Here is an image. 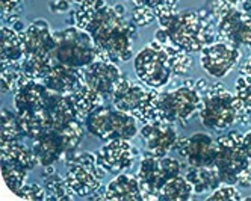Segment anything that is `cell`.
Returning <instances> with one entry per match:
<instances>
[{"label":"cell","instance_id":"6da1fadb","mask_svg":"<svg viewBox=\"0 0 251 201\" xmlns=\"http://www.w3.org/2000/svg\"><path fill=\"white\" fill-rule=\"evenodd\" d=\"M75 26L91 35L99 59L114 64L132 59L138 26L127 17L124 5L111 6L104 0H86L75 11Z\"/></svg>","mask_w":251,"mask_h":201},{"label":"cell","instance_id":"7a4b0ae2","mask_svg":"<svg viewBox=\"0 0 251 201\" xmlns=\"http://www.w3.org/2000/svg\"><path fill=\"white\" fill-rule=\"evenodd\" d=\"M157 20L167 30L170 44L186 53L201 51L217 41V23L207 9L176 11Z\"/></svg>","mask_w":251,"mask_h":201},{"label":"cell","instance_id":"3957f363","mask_svg":"<svg viewBox=\"0 0 251 201\" xmlns=\"http://www.w3.org/2000/svg\"><path fill=\"white\" fill-rule=\"evenodd\" d=\"M200 121L210 130H227L236 123H248L251 114L241 100L224 88V83H209L201 94Z\"/></svg>","mask_w":251,"mask_h":201},{"label":"cell","instance_id":"277c9868","mask_svg":"<svg viewBox=\"0 0 251 201\" xmlns=\"http://www.w3.org/2000/svg\"><path fill=\"white\" fill-rule=\"evenodd\" d=\"M20 36L25 50L22 70L27 77L41 80L58 62L55 58V33L46 20H35L20 33Z\"/></svg>","mask_w":251,"mask_h":201},{"label":"cell","instance_id":"5b68a950","mask_svg":"<svg viewBox=\"0 0 251 201\" xmlns=\"http://www.w3.org/2000/svg\"><path fill=\"white\" fill-rule=\"evenodd\" d=\"M159 94V89L150 88L141 80L136 82L123 75L114 89L111 100L120 111L133 115L138 121L147 123L157 120Z\"/></svg>","mask_w":251,"mask_h":201},{"label":"cell","instance_id":"8992f818","mask_svg":"<svg viewBox=\"0 0 251 201\" xmlns=\"http://www.w3.org/2000/svg\"><path fill=\"white\" fill-rule=\"evenodd\" d=\"M86 130L93 136L101 141L114 139H132L139 133L138 120L117 109L114 104L107 106L106 103L99 106L85 120Z\"/></svg>","mask_w":251,"mask_h":201},{"label":"cell","instance_id":"52a82bcc","mask_svg":"<svg viewBox=\"0 0 251 201\" xmlns=\"http://www.w3.org/2000/svg\"><path fill=\"white\" fill-rule=\"evenodd\" d=\"M65 181L75 195L89 198L103 186L106 171L99 165L96 153L76 150L65 157Z\"/></svg>","mask_w":251,"mask_h":201},{"label":"cell","instance_id":"ba28073f","mask_svg":"<svg viewBox=\"0 0 251 201\" xmlns=\"http://www.w3.org/2000/svg\"><path fill=\"white\" fill-rule=\"evenodd\" d=\"M133 68L138 80L154 89L164 88L176 77L168 44L164 46L156 40L141 49L133 59Z\"/></svg>","mask_w":251,"mask_h":201},{"label":"cell","instance_id":"9c48e42d","mask_svg":"<svg viewBox=\"0 0 251 201\" xmlns=\"http://www.w3.org/2000/svg\"><path fill=\"white\" fill-rule=\"evenodd\" d=\"M83 139V121L70 123L62 130H50L33 139L32 150L40 165L49 167L77 150Z\"/></svg>","mask_w":251,"mask_h":201},{"label":"cell","instance_id":"30bf717a","mask_svg":"<svg viewBox=\"0 0 251 201\" xmlns=\"http://www.w3.org/2000/svg\"><path fill=\"white\" fill-rule=\"evenodd\" d=\"M53 33L56 40L55 58L59 64L73 68H85L99 59L97 47L86 30L77 26H70Z\"/></svg>","mask_w":251,"mask_h":201},{"label":"cell","instance_id":"8fae6325","mask_svg":"<svg viewBox=\"0 0 251 201\" xmlns=\"http://www.w3.org/2000/svg\"><path fill=\"white\" fill-rule=\"evenodd\" d=\"M207 11L217 23V41L233 46H245L251 50V17L238 6H230L221 0H209Z\"/></svg>","mask_w":251,"mask_h":201},{"label":"cell","instance_id":"7c38bea8","mask_svg":"<svg viewBox=\"0 0 251 201\" xmlns=\"http://www.w3.org/2000/svg\"><path fill=\"white\" fill-rule=\"evenodd\" d=\"M201 109V94L197 91L195 82L186 80L176 89L160 93L157 100V120L171 124L186 123Z\"/></svg>","mask_w":251,"mask_h":201},{"label":"cell","instance_id":"4fadbf2b","mask_svg":"<svg viewBox=\"0 0 251 201\" xmlns=\"http://www.w3.org/2000/svg\"><path fill=\"white\" fill-rule=\"evenodd\" d=\"M182 168V163L174 157L154 156L146 151L139 160L138 173L135 174L139 181L142 198L157 200L159 191L162 189V186L168 180L180 174Z\"/></svg>","mask_w":251,"mask_h":201},{"label":"cell","instance_id":"5bb4252c","mask_svg":"<svg viewBox=\"0 0 251 201\" xmlns=\"http://www.w3.org/2000/svg\"><path fill=\"white\" fill-rule=\"evenodd\" d=\"M244 135L239 132H228L217 138V159L215 168L223 183L236 185L239 174L250 165L242 144Z\"/></svg>","mask_w":251,"mask_h":201},{"label":"cell","instance_id":"9a60e30c","mask_svg":"<svg viewBox=\"0 0 251 201\" xmlns=\"http://www.w3.org/2000/svg\"><path fill=\"white\" fill-rule=\"evenodd\" d=\"M0 160H2V176L5 185L14 194L26 183L29 173L40 165L33 150L26 147L23 142L2 145Z\"/></svg>","mask_w":251,"mask_h":201},{"label":"cell","instance_id":"2e32d148","mask_svg":"<svg viewBox=\"0 0 251 201\" xmlns=\"http://www.w3.org/2000/svg\"><path fill=\"white\" fill-rule=\"evenodd\" d=\"M241 56L242 53L238 46L215 41L200 51V64L210 77L223 79L235 68Z\"/></svg>","mask_w":251,"mask_h":201},{"label":"cell","instance_id":"e0dca14e","mask_svg":"<svg viewBox=\"0 0 251 201\" xmlns=\"http://www.w3.org/2000/svg\"><path fill=\"white\" fill-rule=\"evenodd\" d=\"M174 150L180 154L188 165L215 167L217 159V139L209 133L197 132L188 138L177 139Z\"/></svg>","mask_w":251,"mask_h":201},{"label":"cell","instance_id":"ac0fdd59","mask_svg":"<svg viewBox=\"0 0 251 201\" xmlns=\"http://www.w3.org/2000/svg\"><path fill=\"white\" fill-rule=\"evenodd\" d=\"M99 165L111 174H120L130 170L136 159L141 156L139 150L129 142V139L107 141L96 153Z\"/></svg>","mask_w":251,"mask_h":201},{"label":"cell","instance_id":"d6986e66","mask_svg":"<svg viewBox=\"0 0 251 201\" xmlns=\"http://www.w3.org/2000/svg\"><path fill=\"white\" fill-rule=\"evenodd\" d=\"M85 83L99 93L104 100L112 99L114 89L123 76V71L117 64L104 59H97L93 64L82 68Z\"/></svg>","mask_w":251,"mask_h":201},{"label":"cell","instance_id":"ffe728a7","mask_svg":"<svg viewBox=\"0 0 251 201\" xmlns=\"http://www.w3.org/2000/svg\"><path fill=\"white\" fill-rule=\"evenodd\" d=\"M138 135L144 141L147 151L154 156H167L168 151L174 149L178 139L174 124L162 120L142 123Z\"/></svg>","mask_w":251,"mask_h":201},{"label":"cell","instance_id":"44dd1931","mask_svg":"<svg viewBox=\"0 0 251 201\" xmlns=\"http://www.w3.org/2000/svg\"><path fill=\"white\" fill-rule=\"evenodd\" d=\"M40 82H43L49 89L55 91L58 94H71L85 83L82 68L67 67L59 62L53 65Z\"/></svg>","mask_w":251,"mask_h":201},{"label":"cell","instance_id":"7402d4cb","mask_svg":"<svg viewBox=\"0 0 251 201\" xmlns=\"http://www.w3.org/2000/svg\"><path fill=\"white\" fill-rule=\"evenodd\" d=\"M106 200L109 201H142L139 181L133 174H117L106 188Z\"/></svg>","mask_w":251,"mask_h":201},{"label":"cell","instance_id":"603a6c76","mask_svg":"<svg viewBox=\"0 0 251 201\" xmlns=\"http://www.w3.org/2000/svg\"><path fill=\"white\" fill-rule=\"evenodd\" d=\"M185 177L194 188V194L213 192L223 181L215 167H194L188 165Z\"/></svg>","mask_w":251,"mask_h":201},{"label":"cell","instance_id":"cb8c5ba5","mask_svg":"<svg viewBox=\"0 0 251 201\" xmlns=\"http://www.w3.org/2000/svg\"><path fill=\"white\" fill-rule=\"evenodd\" d=\"M25 59L23 41L19 32L9 26H2V43H0V64L14 65Z\"/></svg>","mask_w":251,"mask_h":201},{"label":"cell","instance_id":"d4e9b609","mask_svg":"<svg viewBox=\"0 0 251 201\" xmlns=\"http://www.w3.org/2000/svg\"><path fill=\"white\" fill-rule=\"evenodd\" d=\"M43 188L46 191V200L49 201H71L75 194L68 188L65 177H62L53 165L44 167L43 171Z\"/></svg>","mask_w":251,"mask_h":201},{"label":"cell","instance_id":"484cf974","mask_svg":"<svg viewBox=\"0 0 251 201\" xmlns=\"http://www.w3.org/2000/svg\"><path fill=\"white\" fill-rule=\"evenodd\" d=\"M71 97H73L79 118L82 121H85L86 117L91 114L94 109H97L99 106L106 103V100L99 93H96L93 88H89L86 83H83L80 88H77L75 93H71Z\"/></svg>","mask_w":251,"mask_h":201},{"label":"cell","instance_id":"4316f807","mask_svg":"<svg viewBox=\"0 0 251 201\" xmlns=\"http://www.w3.org/2000/svg\"><path fill=\"white\" fill-rule=\"evenodd\" d=\"M194 195V188L189 180L178 174L174 178L168 180L167 183L159 191L157 200L160 201H188Z\"/></svg>","mask_w":251,"mask_h":201},{"label":"cell","instance_id":"83f0119b","mask_svg":"<svg viewBox=\"0 0 251 201\" xmlns=\"http://www.w3.org/2000/svg\"><path fill=\"white\" fill-rule=\"evenodd\" d=\"M25 136L23 127L17 112H12L9 109H2V124H0V147L9 145L15 142H22Z\"/></svg>","mask_w":251,"mask_h":201},{"label":"cell","instance_id":"f1b7e54d","mask_svg":"<svg viewBox=\"0 0 251 201\" xmlns=\"http://www.w3.org/2000/svg\"><path fill=\"white\" fill-rule=\"evenodd\" d=\"M133 5L146 6L151 9L156 15V18L170 15L177 11L178 0H132Z\"/></svg>","mask_w":251,"mask_h":201},{"label":"cell","instance_id":"f546056e","mask_svg":"<svg viewBox=\"0 0 251 201\" xmlns=\"http://www.w3.org/2000/svg\"><path fill=\"white\" fill-rule=\"evenodd\" d=\"M235 96L241 100V103L251 114V77L241 73L235 82Z\"/></svg>","mask_w":251,"mask_h":201},{"label":"cell","instance_id":"4dcf8cb0","mask_svg":"<svg viewBox=\"0 0 251 201\" xmlns=\"http://www.w3.org/2000/svg\"><path fill=\"white\" fill-rule=\"evenodd\" d=\"M239 200H242V197L241 192L236 189V185H226V183H221L207 197V201H239Z\"/></svg>","mask_w":251,"mask_h":201},{"label":"cell","instance_id":"1f68e13d","mask_svg":"<svg viewBox=\"0 0 251 201\" xmlns=\"http://www.w3.org/2000/svg\"><path fill=\"white\" fill-rule=\"evenodd\" d=\"M15 195L25 200H37V201L46 200V191L43 185H38V183H25L15 192Z\"/></svg>","mask_w":251,"mask_h":201},{"label":"cell","instance_id":"d6a6232c","mask_svg":"<svg viewBox=\"0 0 251 201\" xmlns=\"http://www.w3.org/2000/svg\"><path fill=\"white\" fill-rule=\"evenodd\" d=\"M132 20L135 22L136 26H150L156 20V15L151 9L146 8V6L135 5V8L132 11Z\"/></svg>","mask_w":251,"mask_h":201},{"label":"cell","instance_id":"836d02e7","mask_svg":"<svg viewBox=\"0 0 251 201\" xmlns=\"http://www.w3.org/2000/svg\"><path fill=\"white\" fill-rule=\"evenodd\" d=\"M0 9H2V20L11 17H20L23 11V0H2Z\"/></svg>","mask_w":251,"mask_h":201},{"label":"cell","instance_id":"e575fe53","mask_svg":"<svg viewBox=\"0 0 251 201\" xmlns=\"http://www.w3.org/2000/svg\"><path fill=\"white\" fill-rule=\"evenodd\" d=\"M236 185L241 188H251V162H250V165L239 174Z\"/></svg>","mask_w":251,"mask_h":201},{"label":"cell","instance_id":"d590c367","mask_svg":"<svg viewBox=\"0 0 251 201\" xmlns=\"http://www.w3.org/2000/svg\"><path fill=\"white\" fill-rule=\"evenodd\" d=\"M71 8L70 5V0H53V2L50 3V9L51 12H68Z\"/></svg>","mask_w":251,"mask_h":201},{"label":"cell","instance_id":"8d00e7d4","mask_svg":"<svg viewBox=\"0 0 251 201\" xmlns=\"http://www.w3.org/2000/svg\"><path fill=\"white\" fill-rule=\"evenodd\" d=\"M154 36H156V41L160 43V44H170V38H168V33L164 27H159L156 32H154Z\"/></svg>","mask_w":251,"mask_h":201},{"label":"cell","instance_id":"74e56055","mask_svg":"<svg viewBox=\"0 0 251 201\" xmlns=\"http://www.w3.org/2000/svg\"><path fill=\"white\" fill-rule=\"evenodd\" d=\"M242 144H244V150H245L247 156H248V157H250V160H251V130H250V132H247V133L244 135V138H242Z\"/></svg>","mask_w":251,"mask_h":201},{"label":"cell","instance_id":"f35d334b","mask_svg":"<svg viewBox=\"0 0 251 201\" xmlns=\"http://www.w3.org/2000/svg\"><path fill=\"white\" fill-rule=\"evenodd\" d=\"M241 73H242V75H245V76H248V77H251V54L248 56L247 62L242 65V68H241Z\"/></svg>","mask_w":251,"mask_h":201},{"label":"cell","instance_id":"ab89813d","mask_svg":"<svg viewBox=\"0 0 251 201\" xmlns=\"http://www.w3.org/2000/svg\"><path fill=\"white\" fill-rule=\"evenodd\" d=\"M242 12H245L247 15L251 17V0H242L241 2V8H239Z\"/></svg>","mask_w":251,"mask_h":201},{"label":"cell","instance_id":"60d3db41","mask_svg":"<svg viewBox=\"0 0 251 201\" xmlns=\"http://www.w3.org/2000/svg\"><path fill=\"white\" fill-rule=\"evenodd\" d=\"M89 200H106V188L101 186L93 197H89Z\"/></svg>","mask_w":251,"mask_h":201},{"label":"cell","instance_id":"b9f144b4","mask_svg":"<svg viewBox=\"0 0 251 201\" xmlns=\"http://www.w3.org/2000/svg\"><path fill=\"white\" fill-rule=\"evenodd\" d=\"M221 2L226 5H230V6H238V5H241L242 0H221Z\"/></svg>","mask_w":251,"mask_h":201},{"label":"cell","instance_id":"7bdbcfd3","mask_svg":"<svg viewBox=\"0 0 251 201\" xmlns=\"http://www.w3.org/2000/svg\"><path fill=\"white\" fill-rule=\"evenodd\" d=\"M70 2H73V3H77V5H80V3L86 2V0H70Z\"/></svg>","mask_w":251,"mask_h":201},{"label":"cell","instance_id":"ee69618b","mask_svg":"<svg viewBox=\"0 0 251 201\" xmlns=\"http://www.w3.org/2000/svg\"><path fill=\"white\" fill-rule=\"evenodd\" d=\"M247 201H251V197H248V198H245Z\"/></svg>","mask_w":251,"mask_h":201}]
</instances>
